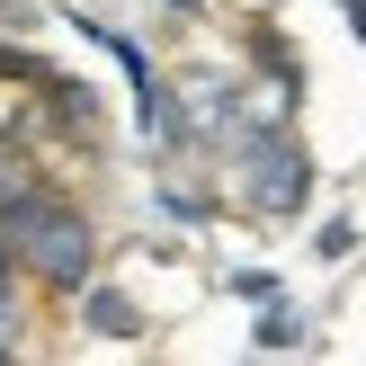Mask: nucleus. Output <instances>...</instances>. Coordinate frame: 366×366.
<instances>
[{
  "label": "nucleus",
  "mask_w": 366,
  "mask_h": 366,
  "mask_svg": "<svg viewBox=\"0 0 366 366\" xmlns=\"http://www.w3.org/2000/svg\"><path fill=\"white\" fill-rule=\"evenodd\" d=\"M0 232H9L18 268H27L36 286H54V295H81L89 268H99V224H89V214L71 206L54 179H36V188L0 197Z\"/></svg>",
  "instance_id": "obj_1"
},
{
  "label": "nucleus",
  "mask_w": 366,
  "mask_h": 366,
  "mask_svg": "<svg viewBox=\"0 0 366 366\" xmlns=\"http://www.w3.org/2000/svg\"><path fill=\"white\" fill-rule=\"evenodd\" d=\"M232 188H242L250 214H295L304 197H313V161H304V143L286 134V125H242V143H232Z\"/></svg>",
  "instance_id": "obj_2"
},
{
  "label": "nucleus",
  "mask_w": 366,
  "mask_h": 366,
  "mask_svg": "<svg viewBox=\"0 0 366 366\" xmlns=\"http://www.w3.org/2000/svg\"><path fill=\"white\" fill-rule=\"evenodd\" d=\"M81 322H89L99 340H143V313H134L125 286H81Z\"/></svg>",
  "instance_id": "obj_3"
},
{
  "label": "nucleus",
  "mask_w": 366,
  "mask_h": 366,
  "mask_svg": "<svg viewBox=\"0 0 366 366\" xmlns=\"http://www.w3.org/2000/svg\"><path fill=\"white\" fill-rule=\"evenodd\" d=\"M295 340H304V322L277 313V295H268V313H259V349H295Z\"/></svg>",
  "instance_id": "obj_4"
},
{
  "label": "nucleus",
  "mask_w": 366,
  "mask_h": 366,
  "mask_svg": "<svg viewBox=\"0 0 366 366\" xmlns=\"http://www.w3.org/2000/svg\"><path fill=\"white\" fill-rule=\"evenodd\" d=\"M313 250H322V259H349V250H357V224H349V214H340V224H322Z\"/></svg>",
  "instance_id": "obj_5"
},
{
  "label": "nucleus",
  "mask_w": 366,
  "mask_h": 366,
  "mask_svg": "<svg viewBox=\"0 0 366 366\" xmlns=\"http://www.w3.org/2000/svg\"><path fill=\"white\" fill-rule=\"evenodd\" d=\"M18 277H27V268H18V250H9V232H0V313H18Z\"/></svg>",
  "instance_id": "obj_6"
},
{
  "label": "nucleus",
  "mask_w": 366,
  "mask_h": 366,
  "mask_svg": "<svg viewBox=\"0 0 366 366\" xmlns=\"http://www.w3.org/2000/svg\"><path fill=\"white\" fill-rule=\"evenodd\" d=\"M18 349H27V340H18V322H0V357H18Z\"/></svg>",
  "instance_id": "obj_7"
},
{
  "label": "nucleus",
  "mask_w": 366,
  "mask_h": 366,
  "mask_svg": "<svg viewBox=\"0 0 366 366\" xmlns=\"http://www.w3.org/2000/svg\"><path fill=\"white\" fill-rule=\"evenodd\" d=\"M340 9H349V27H357V45H366V0H340Z\"/></svg>",
  "instance_id": "obj_8"
},
{
  "label": "nucleus",
  "mask_w": 366,
  "mask_h": 366,
  "mask_svg": "<svg viewBox=\"0 0 366 366\" xmlns=\"http://www.w3.org/2000/svg\"><path fill=\"white\" fill-rule=\"evenodd\" d=\"M170 9H197V0H170Z\"/></svg>",
  "instance_id": "obj_9"
}]
</instances>
